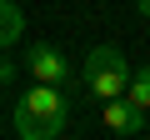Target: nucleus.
Masks as SVG:
<instances>
[{
	"label": "nucleus",
	"instance_id": "nucleus-5",
	"mask_svg": "<svg viewBox=\"0 0 150 140\" xmlns=\"http://www.w3.org/2000/svg\"><path fill=\"white\" fill-rule=\"evenodd\" d=\"M25 30V10L15 5V0H0V50H10Z\"/></svg>",
	"mask_w": 150,
	"mask_h": 140
},
{
	"label": "nucleus",
	"instance_id": "nucleus-4",
	"mask_svg": "<svg viewBox=\"0 0 150 140\" xmlns=\"http://www.w3.org/2000/svg\"><path fill=\"white\" fill-rule=\"evenodd\" d=\"M100 125H105L110 135H140L145 110H140V105H130L125 95H110V100H100Z\"/></svg>",
	"mask_w": 150,
	"mask_h": 140
},
{
	"label": "nucleus",
	"instance_id": "nucleus-8",
	"mask_svg": "<svg viewBox=\"0 0 150 140\" xmlns=\"http://www.w3.org/2000/svg\"><path fill=\"white\" fill-rule=\"evenodd\" d=\"M135 10H140V15H145V20H150V0H135Z\"/></svg>",
	"mask_w": 150,
	"mask_h": 140
},
{
	"label": "nucleus",
	"instance_id": "nucleus-1",
	"mask_svg": "<svg viewBox=\"0 0 150 140\" xmlns=\"http://www.w3.org/2000/svg\"><path fill=\"white\" fill-rule=\"evenodd\" d=\"M65 120H70V100L60 95V85H45V80H35L10 115L20 140H55L65 130Z\"/></svg>",
	"mask_w": 150,
	"mask_h": 140
},
{
	"label": "nucleus",
	"instance_id": "nucleus-3",
	"mask_svg": "<svg viewBox=\"0 0 150 140\" xmlns=\"http://www.w3.org/2000/svg\"><path fill=\"white\" fill-rule=\"evenodd\" d=\"M25 70L35 80H45V85H65L70 80V60H65V50H55L50 40H35L30 50H25Z\"/></svg>",
	"mask_w": 150,
	"mask_h": 140
},
{
	"label": "nucleus",
	"instance_id": "nucleus-6",
	"mask_svg": "<svg viewBox=\"0 0 150 140\" xmlns=\"http://www.w3.org/2000/svg\"><path fill=\"white\" fill-rule=\"evenodd\" d=\"M125 100L140 105V110H150V65L130 70V80H125Z\"/></svg>",
	"mask_w": 150,
	"mask_h": 140
},
{
	"label": "nucleus",
	"instance_id": "nucleus-7",
	"mask_svg": "<svg viewBox=\"0 0 150 140\" xmlns=\"http://www.w3.org/2000/svg\"><path fill=\"white\" fill-rule=\"evenodd\" d=\"M15 75H20V65H15V60H10L5 50H0V90H5V85H10Z\"/></svg>",
	"mask_w": 150,
	"mask_h": 140
},
{
	"label": "nucleus",
	"instance_id": "nucleus-2",
	"mask_svg": "<svg viewBox=\"0 0 150 140\" xmlns=\"http://www.w3.org/2000/svg\"><path fill=\"white\" fill-rule=\"evenodd\" d=\"M80 80L95 100H110V95H125V80H130V65L115 45H95L80 65Z\"/></svg>",
	"mask_w": 150,
	"mask_h": 140
}]
</instances>
